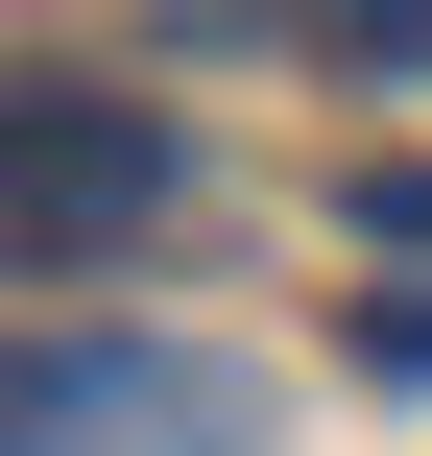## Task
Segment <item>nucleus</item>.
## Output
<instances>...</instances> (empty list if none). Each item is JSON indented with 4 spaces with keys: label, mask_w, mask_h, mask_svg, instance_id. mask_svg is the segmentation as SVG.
I'll return each mask as SVG.
<instances>
[{
    "label": "nucleus",
    "mask_w": 432,
    "mask_h": 456,
    "mask_svg": "<svg viewBox=\"0 0 432 456\" xmlns=\"http://www.w3.org/2000/svg\"><path fill=\"white\" fill-rule=\"evenodd\" d=\"M144 24H168V48H240V24H265V48H313V72H432V0H144Z\"/></svg>",
    "instance_id": "7ed1b4c3"
},
{
    "label": "nucleus",
    "mask_w": 432,
    "mask_h": 456,
    "mask_svg": "<svg viewBox=\"0 0 432 456\" xmlns=\"http://www.w3.org/2000/svg\"><path fill=\"white\" fill-rule=\"evenodd\" d=\"M168 216V120L120 72H0V265H120Z\"/></svg>",
    "instance_id": "f257e3e1"
},
{
    "label": "nucleus",
    "mask_w": 432,
    "mask_h": 456,
    "mask_svg": "<svg viewBox=\"0 0 432 456\" xmlns=\"http://www.w3.org/2000/svg\"><path fill=\"white\" fill-rule=\"evenodd\" d=\"M265 385L240 361H144V337H48L0 361V456H240Z\"/></svg>",
    "instance_id": "f03ea898"
},
{
    "label": "nucleus",
    "mask_w": 432,
    "mask_h": 456,
    "mask_svg": "<svg viewBox=\"0 0 432 456\" xmlns=\"http://www.w3.org/2000/svg\"><path fill=\"white\" fill-rule=\"evenodd\" d=\"M361 240H432V168H361Z\"/></svg>",
    "instance_id": "20e7f679"
}]
</instances>
